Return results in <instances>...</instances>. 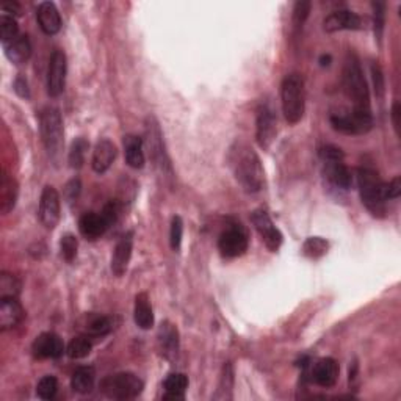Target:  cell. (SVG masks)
<instances>
[{"label":"cell","mask_w":401,"mask_h":401,"mask_svg":"<svg viewBox=\"0 0 401 401\" xmlns=\"http://www.w3.org/2000/svg\"><path fill=\"white\" fill-rule=\"evenodd\" d=\"M229 165L232 173L246 193H257L265 184L260 158L256 151L245 143H235L229 152Z\"/></svg>","instance_id":"6da1fadb"},{"label":"cell","mask_w":401,"mask_h":401,"mask_svg":"<svg viewBox=\"0 0 401 401\" xmlns=\"http://www.w3.org/2000/svg\"><path fill=\"white\" fill-rule=\"evenodd\" d=\"M343 90L345 95L353 102V110L358 112H372L369 85L362 73L361 62L354 52H348L343 63Z\"/></svg>","instance_id":"7a4b0ae2"},{"label":"cell","mask_w":401,"mask_h":401,"mask_svg":"<svg viewBox=\"0 0 401 401\" xmlns=\"http://www.w3.org/2000/svg\"><path fill=\"white\" fill-rule=\"evenodd\" d=\"M281 102L285 119L290 124H298L303 119L306 110L304 80L300 74L285 75L281 85Z\"/></svg>","instance_id":"3957f363"},{"label":"cell","mask_w":401,"mask_h":401,"mask_svg":"<svg viewBox=\"0 0 401 401\" xmlns=\"http://www.w3.org/2000/svg\"><path fill=\"white\" fill-rule=\"evenodd\" d=\"M358 185L362 204H364L373 217L382 218L386 215V197H384V182L378 173L370 168L358 169Z\"/></svg>","instance_id":"277c9868"},{"label":"cell","mask_w":401,"mask_h":401,"mask_svg":"<svg viewBox=\"0 0 401 401\" xmlns=\"http://www.w3.org/2000/svg\"><path fill=\"white\" fill-rule=\"evenodd\" d=\"M40 130L47 156L52 160H57L64 146V127L60 110L51 107L42 110L40 117Z\"/></svg>","instance_id":"5b68a950"},{"label":"cell","mask_w":401,"mask_h":401,"mask_svg":"<svg viewBox=\"0 0 401 401\" xmlns=\"http://www.w3.org/2000/svg\"><path fill=\"white\" fill-rule=\"evenodd\" d=\"M145 389L138 376L134 373H117V375L107 376L101 382V391L107 395L108 398L113 400H132L136 398Z\"/></svg>","instance_id":"8992f818"},{"label":"cell","mask_w":401,"mask_h":401,"mask_svg":"<svg viewBox=\"0 0 401 401\" xmlns=\"http://www.w3.org/2000/svg\"><path fill=\"white\" fill-rule=\"evenodd\" d=\"M332 127L347 135H364L373 127L372 112H353L336 113L331 117Z\"/></svg>","instance_id":"52a82bcc"},{"label":"cell","mask_w":401,"mask_h":401,"mask_svg":"<svg viewBox=\"0 0 401 401\" xmlns=\"http://www.w3.org/2000/svg\"><path fill=\"white\" fill-rule=\"evenodd\" d=\"M146 145L149 147V156L158 167L165 173L167 169H171V165H169L168 156L165 152L163 147V138H162V130L158 127L157 121L154 118H147L146 123Z\"/></svg>","instance_id":"ba28073f"},{"label":"cell","mask_w":401,"mask_h":401,"mask_svg":"<svg viewBox=\"0 0 401 401\" xmlns=\"http://www.w3.org/2000/svg\"><path fill=\"white\" fill-rule=\"evenodd\" d=\"M251 221L254 224V228L262 237V241L270 251L276 252L282 245V234L279 232V229L274 226L270 215L265 210H256L252 212Z\"/></svg>","instance_id":"9c48e42d"},{"label":"cell","mask_w":401,"mask_h":401,"mask_svg":"<svg viewBox=\"0 0 401 401\" xmlns=\"http://www.w3.org/2000/svg\"><path fill=\"white\" fill-rule=\"evenodd\" d=\"M66 55L62 51H53L49 60L47 69V93L49 96L58 97L64 91L66 84Z\"/></svg>","instance_id":"30bf717a"},{"label":"cell","mask_w":401,"mask_h":401,"mask_svg":"<svg viewBox=\"0 0 401 401\" xmlns=\"http://www.w3.org/2000/svg\"><path fill=\"white\" fill-rule=\"evenodd\" d=\"M218 248L228 259L239 257L248 250V235L240 228H229L219 235Z\"/></svg>","instance_id":"8fae6325"},{"label":"cell","mask_w":401,"mask_h":401,"mask_svg":"<svg viewBox=\"0 0 401 401\" xmlns=\"http://www.w3.org/2000/svg\"><path fill=\"white\" fill-rule=\"evenodd\" d=\"M278 134V119L270 106H263L257 114L256 138L262 149H268L273 145Z\"/></svg>","instance_id":"7c38bea8"},{"label":"cell","mask_w":401,"mask_h":401,"mask_svg":"<svg viewBox=\"0 0 401 401\" xmlns=\"http://www.w3.org/2000/svg\"><path fill=\"white\" fill-rule=\"evenodd\" d=\"M40 219L46 229H53L60 221V195L52 185L44 186L40 201Z\"/></svg>","instance_id":"4fadbf2b"},{"label":"cell","mask_w":401,"mask_h":401,"mask_svg":"<svg viewBox=\"0 0 401 401\" xmlns=\"http://www.w3.org/2000/svg\"><path fill=\"white\" fill-rule=\"evenodd\" d=\"M32 351L35 358L40 359H58L66 351L64 343L55 332H44L35 339L32 345Z\"/></svg>","instance_id":"5bb4252c"},{"label":"cell","mask_w":401,"mask_h":401,"mask_svg":"<svg viewBox=\"0 0 401 401\" xmlns=\"http://www.w3.org/2000/svg\"><path fill=\"white\" fill-rule=\"evenodd\" d=\"M132 248H134V234L127 232L118 240L117 246H114L112 257V271L114 273V276L119 278L127 271L132 257Z\"/></svg>","instance_id":"9a60e30c"},{"label":"cell","mask_w":401,"mask_h":401,"mask_svg":"<svg viewBox=\"0 0 401 401\" xmlns=\"http://www.w3.org/2000/svg\"><path fill=\"white\" fill-rule=\"evenodd\" d=\"M323 29L328 33L340 32V30H358L361 29V18L354 11L340 10L334 11L323 22Z\"/></svg>","instance_id":"2e32d148"},{"label":"cell","mask_w":401,"mask_h":401,"mask_svg":"<svg viewBox=\"0 0 401 401\" xmlns=\"http://www.w3.org/2000/svg\"><path fill=\"white\" fill-rule=\"evenodd\" d=\"M158 348H160V353L163 358L168 361H174L178 358L179 353V331L173 323L165 321L162 323L160 329H158Z\"/></svg>","instance_id":"e0dca14e"},{"label":"cell","mask_w":401,"mask_h":401,"mask_svg":"<svg viewBox=\"0 0 401 401\" xmlns=\"http://www.w3.org/2000/svg\"><path fill=\"white\" fill-rule=\"evenodd\" d=\"M339 364L332 358H323L317 361L312 369V380L320 387L336 386L339 380Z\"/></svg>","instance_id":"ac0fdd59"},{"label":"cell","mask_w":401,"mask_h":401,"mask_svg":"<svg viewBox=\"0 0 401 401\" xmlns=\"http://www.w3.org/2000/svg\"><path fill=\"white\" fill-rule=\"evenodd\" d=\"M25 318V311L18 298H2L0 303V328L2 331L19 326Z\"/></svg>","instance_id":"d6986e66"},{"label":"cell","mask_w":401,"mask_h":401,"mask_svg":"<svg viewBox=\"0 0 401 401\" xmlns=\"http://www.w3.org/2000/svg\"><path fill=\"white\" fill-rule=\"evenodd\" d=\"M114 158H117V146L110 140L102 138L97 141L95 151H93L91 167L97 174H102L112 167Z\"/></svg>","instance_id":"ffe728a7"},{"label":"cell","mask_w":401,"mask_h":401,"mask_svg":"<svg viewBox=\"0 0 401 401\" xmlns=\"http://www.w3.org/2000/svg\"><path fill=\"white\" fill-rule=\"evenodd\" d=\"M36 19L46 35H55L62 29V18H60L58 10L52 2L40 3V7L36 10Z\"/></svg>","instance_id":"44dd1931"},{"label":"cell","mask_w":401,"mask_h":401,"mask_svg":"<svg viewBox=\"0 0 401 401\" xmlns=\"http://www.w3.org/2000/svg\"><path fill=\"white\" fill-rule=\"evenodd\" d=\"M108 228L110 224L107 223V219L104 218L102 213L99 215V213L95 212H88L79 219L80 234L88 240H96L99 237H102V235L107 232Z\"/></svg>","instance_id":"7402d4cb"},{"label":"cell","mask_w":401,"mask_h":401,"mask_svg":"<svg viewBox=\"0 0 401 401\" xmlns=\"http://www.w3.org/2000/svg\"><path fill=\"white\" fill-rule=\"evenodd\" d=\"M325 174L329 182L334 186L342 190L351 189V184H353V175H351L350 169L343 160L337 162H325Z\"/></svg>","instance_id":"603a6c76"},{"label":"cell","mask_w":401,"mask_h":401,"mask_svg":"<svg viewBox=\"0 0 401 401\" xmlns=\"http://www.w3.org/2000/svg\"><path fill=\"white\" fill-rule=\"evenodd\" d=\"M5 55L11 63L24 64L32 57V44L27 35H21L14 41L5 44Z\"/></svg>","instance_id":"cb8c5ba5"},{"label":"cell","mask_w":401,"mask_h":401,"mask_svg":"<svg viewBox=\"0 0 401 401\" xmlns=\"http://www.w3.org/2000/svg\"><path fill=\"white\" fill-rule=\"evenodd\" d=\"M124 152H125V162L129 167L135 169H141L145 167L146 157L145 149H143V140L136 135H125L124 136Z\"/></svg>","instance_id":"d4e9b609"},{"label":"cell","mask_w":401,"mask_h":401,"mask_svg":"<svg viewBox=\"0 0 401 401\" xmlns=\"http://www.w3.org/2000/svg\"><path fill=\"white\" fill-rule=\"evenodd\" d=\"M16 199H18V184L7 173H3L0 180V210L3 215L13 210Z\"/></svg>","instance_id":"484cf974"},{"label":"cell","mask_w":401,"mask_h":401,"mask_svg":"<svg viewBox=\"0 0 401 401\" xmlns=\"http://www.w3.org/2000/svg\"><path fill=\"white\" fill-rule=\"evenodd\" d=\"M134 317L136 326L141 329H151L154 326V312L147 293L136 295Z\"/></svg>","instance_id":"4316f807"},{"label":"cell","mask_w":401,"mask_h":401,"mask_svg":"<svg viewBox=\"0 0 401 401\" xmlns=\"http://www.w3.org/2000/svg\"><path fill=\"white\" fill-rule=\"evenodd\" d=\"M96 382V372L90 365L79 367L71 378V386L79 393H90Z\"/></svg>","instance_id":"83f0119b"},{"label":"cell","mask_w":401,"mask_h":401,"mask_svg":"<svg viewBox=\"0 0 401 401\" xmlns=\"http://www.w3.org/2000/svg\"><path fill=\"white\" fill-rule=\"evenodd\" d=\"M165 387V400H182L185 397V391L189 387V378L184 373H171L163 382Z\"/></svg>","instance_id":"f1b7e54d"},{"label":"cell","mask_w":401,"mask_h":401,"mask_svg":"<svg viewBox=\"0 0 401 401\" xmlns=\"http://www.w3.org/2000/svg\"><path fill=\"white\" fill-rule=\"evenodd\" d=\"M232 387H234V370L232 364L228 362L223 367L221 378H219L218 392L215 395V400H230L232 398Z\"/></svg>","instance_id":"f546056e"},{"label":"cell","mask_w":401,"mask_h":401,"mask_svg":"<svg viewBox=\"0 0 401 401\" xmlns=\"http://www.w3.org/2000/svg\"><path fill=\"white\" fill-rule=\"evenodd\" d=\"M93 343L88 336H77L71 340L68 348H66V353L71 359H84L88 354L91 353Z\"/></svg>","instance_id":"4dcf8cb0"},{"label":"cell","mask_w":401,"mask_h":401,"mask_svg":"<svg viewBox=\"0 0 401 401\" xmlns=\"http://www.w3.org/2000/svg\"><path fill=\"white\" fill-rule=\"evenodd\" d=\"M113 329L112 318L108 317H93L86 325V336L88 337H104Z\"/></svg>","instance_id":"1f68e13d"},{"label":"cell","mask_w":401,"mask_h":401,"mask_svg":"<svg viewBox=\"0 0 401 401\" xmlns=\"http://www.w3.org/2000/svg\"><path fill=\"white\" fill-rule=\"evenodd\" d=\"M21 293V282L14 274L2 273L0 276V300L2 298H18Z\"/></svg>","instance_id":"d6a6232c"},{"label":"cell","mask_w":401,"mask_h":401,"mask_svg":"<svg viewBox=\"0 0 401 401\" xmlns=\"http://www.w3.org/2000/svg\"><path fill=\"white\" fill-rule=\"evenodd\" d=\"M18 36H19L18 22H16L13 16L2 14V18H0V40H2L3 46L11 41H14Z\"/></svg>","instance_id":"836d02e7"},{"label":"cell","mask_w":401,"mask_h":401,"mask_svg":"<svg viewBox=\"0 0 401 401\" xmlns=\"http://www.w3.org/2000/svg\"><path fill=\"white\" fill-rule=\"evenodd\" d=\"M88 147H90V145H88V141L84 140V138H77L73 143V146H71V151H69V165H71V168L79 169V168L84 167Z\"/></svg>","instance_id":"e575fe53"},{"label":"cell","mask_w":401,"mask_h":401,"mask_svg":"<svg viewBox=\"0 0 401 401\" xmlns=\"http://www.w3.org/2000/svg\"><path fill=\"white\" fill-rule=\"evenodd\" d=\"M328 241L321 237H311L304 241L303 252L309 259H320L328 252Z\"/></svg>","instance_id":"d590c367"},{"label":"cell","mask_w":401,"mask_h":401,"mask_svg":"<svg viewBox=\"0 0 401 401\" xmlns=\"http://www.w3.org/2000/svg\"><path fill=\"white\" fill-rule=\"evenodd\" d=\"M58 391V381L55 376H42L36 386L38 397L42 400H52Z\"/></svg>","instance_id":"8d00e7d4"},{"label":"cell","mask_w":401,"mask_h":401,"mask_svg":"<svg viewBox=\"0 0 401 401\" xmlns=\"http://www.w3.org/2000/svg\"><path fill=\"white\" fill-rule=\"evenodd\" d=\"M372 7H373V16H375V21H373V24H375V36L378 42H381L384 24H386V5H384L382 2H373Z\"/></svg>","instance_id":"74e56055"},{"label":"cell","mask_w":401,"mask_h":401,"mask_svg":"<svg viewBox=\"0 0 401 401\" xmlns=\"http://www.w3.org/2000/svg\"><path fill=\"white\" fill-rule=\"evenodd\" d=\"M184 235V223L180 217H174L171 221V229H169V243L174 251H179L180 243H182Z\"/></svg>","instance_id":"f35d334b"},{"label":"cell","mask_w":401,"mask_h":401,"mask_svg":"<svg viewBox=\"0 0 401 401\" xmlns=\"http://www.w3.org/2000/svg\"><path fill=\"white\" fill-rule=\"evenodd\" d=\"M60 246H62V256L64 257V260L73 262L77 257V250H79V241H77L74 235H64Z\"/></svg>","instance_id":"ab89813d"},{"label":"cell","mask_w":401,"mask_h":401,"mask_svg":"<svg viewBox=\"0 0 401 401\" xmlns=\"http://www.w3.org/2000/svg\"><path fill=\"white\" fill-rule=\"evenodd\" d=\"M309 13H311V2H309V0H300V2L295 3L293 22H295V25L298 27V29H300V27H303L306 19L309 18Z\"/></svg>","instance_id":"60d3db41"},{"label":"cell","mask_w":401,"mask_h":401,"mask_svg":"<svg viewBox=\"0 0 401 401\" xmlns=\"http://www.w3.org/2000/svg\"><path fill=\"white\" fill-rule=\"evenodd\" d=\"M372 79L373 85H375V93L378 97L384 96V91H386V84H384V74L381 66L373 62L372 63Z\"/></svg>","instance_id":"b9f144b4"},{"label":"cell","mask_w":401,"mask_h":401,"mask_svg":"<svg viewBox=\"0 0 401 401\" xmlns=\"http://www.w3.org/2000/svg\"><path fill=\"white\" fill-rule=\"evenodd\" d=\"M320 158L323 162H337V160H343V152L340 147L337 146H332V145H328V146H323L320 147Z\"/></svg>","instance_id":"7bdbcfd3"},{"label":"cell","mask_w":401,"mask_h":401,"mask_svg":"<svg viewBox=\"0 0 401 401\" xmlns=\"http://www.w3.org/2000/svg\"><path fill=\"white\" fill-rule=\"evenodd\" d=\"M382 191H384V197H386V201L397 199V197L401 195V178L400 175L393 178L391 182H384Z\"/></svg>","instance_id":"ee69618b"},{"label":"cell","mask_w":401,"mask_h":401,"mask_svg":"<svg viewBox=\"0 0 401 401\" xmlns=\"http://www.w3.org/2000/svg\"><path fill=\"white\" fill-rule=\"evenodd\" d=\"M80 189H82V184L79 179H73L71 182H68V185H66V189H64L66 201L74 202L80 195Z\"/></svg>","instance_id":"f6af8a7d"},{"label":"cell","mask_w":401,"mask_h":401,"mask_svg":"<svg viewBox=\"0 0 401 401\" xmlns=\"http://www.w3.org/2000/svg\"><path fill=\"white\" fill-rule=\"evenodd\" d=\"M102 215H104V218L107 219V223L110 224V226L117 223L118 215H119V207H118L117 202H110V204H107L106 208H104Z\"/></svg>","instance_id":"bcb514c9"},{"label":"cell","mask_w":401,"mask_h":401,"mask_svg":"<svg viewBox=\"0 0 401 401\" xmlns=\"http://www.w3.org/2000/svg\"><path fill=\"white\" fill-rule=\"evenodd\" d=\"M14 91L18 93L21 97L24 99H29L30 97V90H29V84H27V80L24 77L19 75L18 79L14 80Z\"/></svg>","instance_id":"7dc6e473"},{"label":"cell","mask_w":401,"mask_h":401,"mask_svg":"<svg viewBox=\"0 0 401 401\" xmlns=\"http://www.w3.org/2000/svg\"><path fill=\"white\" fill-rule=\"evenodd\" d=\"M391 117H392L393 129H395V132H397V135L400 136V117H401V107H400V104H398V102H395L393 106H392V113H391Z\"/></svg>","instance_id":"c3c4849f"},{"label":"cell","mask_w":401,"mask_h":401,"mask_svg":"<svg viewBox=\"0 0 401 401\" xmlns=\"http://www.w3.org/2000/svg\"><path fill=\"white\" fill-rule=\"evenodd\" d=\"M2 10H3L5 14L13 16V18L16 14H21V7L16 2H3Z\"/></svg>","instance_id":"681fc988"},{"label":"cell","mask_w":401,"mask_h":401,"mask_svg":"<svg viewBox=\"0 0 401 401\" xmlns=\"http://www.w3.org/2000/svg\"><path fill=\"white\" fill-rule=\"evenodd\" d=\"M320 64L321 66H329L331 64V55H323L320 58Z\"/></svg>","instance_id":"f907efd6"}]
</instances>
